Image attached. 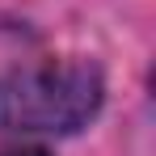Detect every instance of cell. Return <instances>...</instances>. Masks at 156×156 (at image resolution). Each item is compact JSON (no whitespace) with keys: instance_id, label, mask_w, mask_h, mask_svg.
Returning a JSON list of instances; mask_svg holds the SVG:
<instances>
[{"instance_id":"1","label":"cell","mask_w":156,"mask_h":156,"mask_svg":"<svg viewBox=\"0 0 156 156\" xmlns=\"http://www.w3.org/2000/svg\"><path fill=\"white\" fill-rule=\"evenodd\" d=\"M105 80L89 59L26 63L0 76L4 135H72L101 110Z\"/></svg>"},{"instance_id":"2","label":"cell","mask_w":156,"mask_h":156,"mask_svg":"<svg viewBox=\"0 0 156 156\" xmlns=\"http://www.w3.org/2000/svg\"><path fill=\"white\" fill-rule=\"evenodd\" d=\"M0 156H51L47 148H9V152H0Z\"/></svg>"}]
</instances>
